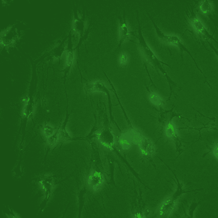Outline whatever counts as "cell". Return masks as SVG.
<instances>
[{
	"mask_svg": "<svg viewBox=\"0 0 218 218\" xmlns=\"http://www.w3.org/2000/svg\"><path fill=\"white\" fill-rule=\"evenodd\" d=\"M104 182V178L101 173L94 171L89 174L87 182L89 187L94 191H98L101 188Z\"/></svg>",
	"mask_w": 218,
	"mask_h": 218,
	"instance_id": "obj_1",
	"label": "cell"
},
{
	"mask_svg": "<svg viewBox=\"0 0 218 218\" xmlns=\"http://www.w3.org/2000/svg\"><path fill=\"white\" fill-rule=\"evenodd\" d=\"M44 132L45 135L47 137H49L53 135L54 131L52 127L47 126L45 127L44 130Z\"/></svg>",
	"mask_w": 218,
	"mask_h": 218,
	"instance_id": "obj_8",
	"label": "cell"
},
{
	"mask_svg": "<svg viewBox=\"0 0 218 218\" xmlns=\"http://www.w3.org/2000/svg\"><path fill=\"white\" fill-rule=\"evenodd\" d=\"M143 216H142V215L140 213H137V214L135 215V217L138 218H143Z\"/></svg>",
	"mask_w": 218,
	"mask_h": 218,
	"instance_id": "obj_11",
	"label": "cell"
},
{
	"mask_svg": "<svg viewBox=\"0 0 218 218\" xmlns=\"http://www.w3.org/2000/svg\"><path fill=\"white\" fill-rule=\"evenodd\" d=\"M150 101L155 105L159 106L161 104L162 102V99L161 98L159 97L158 95L155 94V93H152L150 94Z\"/></svg>",
	"mask_w": 218,
	"mask_h": 218,
	"instance_id": "obj_6",
	"label": "cell"
},
{
	"mask_svg": "<svg viewBox=\"0 0 218 218\" xmlns=\"http://www.w3.org/2000/svg\"><path fill=\"white\" fill-rule=\"evenodd\" d=\"M212 5L211 3L208 1H204L202 2L200 6V9L203 14H207L210 12L212 10Z\"/></svg>",
	"mask_w": 218,
	"mask_h": 218,
	"instance_id": "obj_4",
	"label": "cell"
},
{
	"mask_svg": "<svg viewBox=\"0 0 218 218\" xmlns=\"http://www.w3.org/2000/svg\"><path fill=\"white\" fill-rule=\"evenodd\" d=\"M128 58L126 54H123L119 57V61L120 64L121 65H125L128 62Z\"/></svg>",
	"mask_w": 218,
	"mask_h": 218,
	"instance_id": "obj_7",
	"label": "cell"
},
{
	"mask_svg": "<svg viewBox=\"0 0 218 218\" xmlns=\"http://www.w3.org/2000/svg\"><path fill=\"white\" fill-rule=\"evenodd\" d=\"M191 23L194 30L197 33H204L205 31V28L199 19L197 18H194L192 21Z\"/></svg>",
	"mask_w": 218,
	"mask_h": 218,
	"instance_id": "obj_2",
	"label": "cell"
},
{
	"mask_svg": "<svg viewBox=\"0 0 218 218\" xmlns=\"http://www.w3.org/2000/svg\"><path fill=\"white\" fill-rule=\"evenodd\" d=\"M57 139H58V137H57L56 135H52L51 137H49L48 142L50 145H53L56 142Z\"/></svg>",
	"mask_w": 218,
	"mask_h": 218,
	"instance_id": "obj_9",
	"label": "cell"
},
{
	"mask_svg": "<svg viewBox=\"0 0 218 218\" xmlns=\"http://www.w3.org/2000/svg\"><path fill=\"white\" fill-rule=\"evenodd\" d=\"M120 31V33L121 34V36L126 34L127 33V29L126 26L125 25L123 26L121 28Z\"/></svg>",
	"mask_w": 218,
	"mask_h": 218,
	"instance_id": "obj_10",
	"label": "cell"
},
{
	"mask_svg": "<svg viewBox=\"0 0 218 218\" xmlns=\"http://www.w3.org/2000/svg\"><path fill=\"white\" fill-rule=\"evenodd\" d=\"M163 40L165 43L172 46H178L180 42V39L178 36H165Z\"/></svg>",
	"mask_w": 218,
	"mask_h": 218,
	"instance_id": "obj_3",
	"label": "cell"
},
{
	"mask_svg": "<svg viewBox=\"0 0 218 218\" xmlns=\"http://www.w3.org/2000/svg\"><path fill=\"white\" fill-rule=\"evenodd\" d=\"M119 143L120 146L124 150H127L131 147V143L130 141V139L127 138L124 135L120 138Z\"/></svg>",
	"mask_w": 218,
	"mask_h": 218,
	"instance_id": "obj_5",
	"label": "cell"
}]
</instances>
